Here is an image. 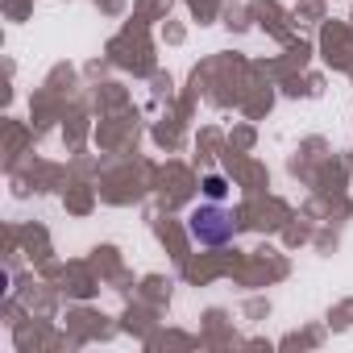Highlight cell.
<instances>
[{"instance_id": "6da1fadb", "label": "cell", "mask_w": 353, "mask_h": 353, "mask_svg": "<svg viewBox=\"0 0 353 353\" xmlns=\"http://www.w3.org/2000/svg\"><path fill=\"white\" fill-rule=\"evenodd\" d=\"M188 237H192L196 245H208V250L229 245V241L237 237V216H233L221 200L200 204V208L188 212Z\"/></svg>"}, {"instance_id": "7a4b0ae2", "label": "cell", "mask_w": 353, "mask_h": 353, "mask_svg": "<svg viewBox=\"0 0 353 353\" xmlns=\"http://www.w3.org/2000/svg\"><path fill=\"white\" fill-rule=\"evenodd\" d=\"M204 196H208V200H225V196H229L225 174H208V179H204Z\"/></svg>"}]
</instances>
